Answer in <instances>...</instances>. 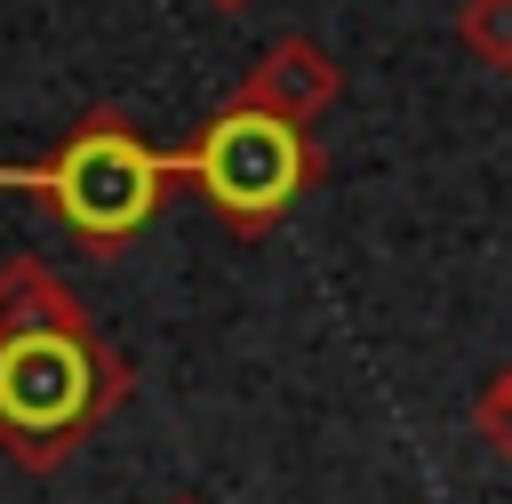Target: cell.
<instances>
[{"label":"cell","instance_id":"1","mask_svg":"<svg viewBox=\"0 0 512 504\" xmlns=\"http://www.w3.org/2000/svg\"><path fill=\"white\" fill-rule=\"evenodd\" d=\"M120 400V360L80 328V304L40 272H0V440L16 464H64Z\"/></svg>","mask_w":512,"mask_h":504},{"label":"cell","instance_id":"2","mask_svg":"<svg viewBox=\"0 0 512 504\" xmlns=\"http://www.w3.org/2000/svg\"><path fill=\"white\" fill-rule=\"evenodd\" d=\"M168 176H176V160L152 152V144H136L112 112H96L56 160H40V168H0L8 192H40L88 248H120V240H136V232L152 224Z\"/></svg>","mask_w":512,"mask_h":504},{"label":"cell","instance_id":"3","mask_svg":"<svg viewBox=\"0 0 512 504\" xmlns=\"http://www.w3.org/2000/svg\"><path fill=\"white\" fill-rule=\"evenodd\" d=\"M176 176H192V192H200L232 232H264V224L288 216L296 192L320 176V152H312V136H304L296 120L232 96V104L200 128V144L176 160Z\"/></svg>","mask_w":512,"mask_h":504},{"label":"cell","instance_id":"4","mask_svg":"<svg viewBox=\"0 0 512 504\" xmlns=\"http://www.w3.org/2000/svg\"><path fill=\"white\" fill-rule=\"evenodd\" d=\"M328 96H336V64L312 48V40H272L264 48V64L248 72V88H240V104H264V112H280V120H312V112H328Z\"/></svg>","mask_w":512,"mask_h":504},{"label":"cell","instance_id":"5","mask_svg":"<svg viewBox=\"0 0 512 504\" xmlns=\"http://www.w3.org/2000/svg\"><path fill=\"white\" fill-rule=\"evenodd\" d=\"M456 40H464L488 72H512V0H464Z\"/></svg>","mask_w":512,"mask_h":504},{"label":"cell","instance_id":"6","mask_svg":"<svg viewBox=\"0 0 512 504\" xmlns=\"http://www.w3.org/2000/svg\"><path fill=\"white\" fill-rule=\"evenodd\" d=\"M480 432L496 440V456H512V368L480 392Z\"/></svg>","mask_w":512,"mask_h":504},{"label":"cell","instance_id":"7","mask_svg":"<svg viewBox=\"0 0 512 504\" xmlns=\"http://www.w3.org/2000/svg\"><path fill=\"white\" fill-rule=\"evenodd\" d=\"M208 8H248V0H208Z\"/></svg>","mask_w":512,"mask_h":504}]
</instances>
